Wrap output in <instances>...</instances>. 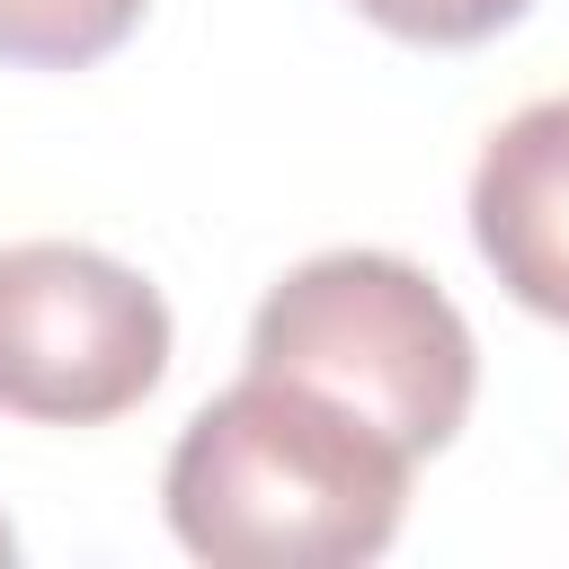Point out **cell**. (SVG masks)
I'll return each instance as SVG.
<instances>
[{"label": "cell", "instance_id": "1", "mask_svg": "<svg viewBox=\"0 0 569 569\" xmlns=\"http://www.w3.org/2000/svg\"><path fill=\"white\" fill-rule=\"evenodd\" d=\"M169 533L222 569H356L391 551L409 453L347 400L240 373L169 445Z\"/></svg>", "mask_w": 569, "mask_h": 569}, {"label": "cell", "instance_id": "2", "mask_svg": "<svg viewBox=\"0 0 569 569\" xmlns=\"http://www.w3.org/2000/svg\"><path fill=\"white\" fill-rule=\"evenodd\" d=\"M249 373H284L347 400L418 462L445 453L453 427L471 418L480 356L427 267L391 249H329L302 258L284 284H267L249 320Z\"/></svg>", "mask_w": 569, "mask_h": 569}, {"label": "cell", "instance_id": "3", "mask_svg": "<svg viewBox=\"0 0 569 569\" xmlns=\"http://www.w3.org/2000/svg\"><path fill=\"white\" fill-rule=\"evenodd\" d=\"M169 373V302L80 240L0 249V409L36 427H107Z\"/></svg>", "mask_w": 569, "mask_h": 569}, {"label": "cell", "instance_id": "4", "mask_svg": "<svg viewBox=\"0 0 569 569\" xmlns=\"http://www.w3.org/2000/svg\"><path fill=\"white\" fill-rule=\"evenodd\" d=\"M471 240L525 311L569 329V98H533L480 142Z\"/></svg>", "mask_w": 569, "mask_h": 569}, {"label": "cell", "instance_id": "5", "mask_svg": "<svg viewBox=\"0 0 569 569\" xmlns=\"http://www.w3.org/2000/svg\"><path fill=\"white\" fill-rule=\"evenodd\" d=\"M151 0H0V62L18 71H80L142 27Z\"/></svg>", "mask_w": 569, "mask_h": 569}, {"label": "cell", "instance_id": "6", "mask_svg": "<svg viewBox=\"0 0 569 569\" xmlns=\"http://www.w3.org/2000/svg\"><path fill=\"white\" fill-rule=\"evenodd\" d=\"M382 36H400V44H436V53H453V44H489L498 27H516L533 0H356Z\"/></svg>", "mask_w": 569, "mask_h": 569}, {"label": "cell", "instance_id": "7", "mask_svg": "<svg viewBox=\"0 0 569 569\" xmlns=\"http://www.w3.org/2000/svg\"><path fill=\"white\" fill-rule=\"evenodd\" d=\"M9 560H18V533H9V516H0V569H9Z\"/></svg>", "mask_w": 569, "mask_h": 569}]
</instances>
